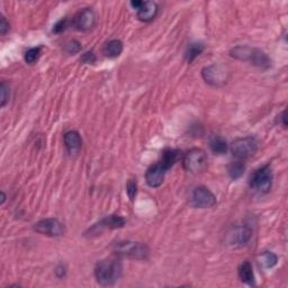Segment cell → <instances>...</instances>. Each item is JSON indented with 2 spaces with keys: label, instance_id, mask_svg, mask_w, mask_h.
Instances as JSON below:
<instances>
[{
  "label": "cell",
  "instance_id": "cell-1",
  "mask_svg": "<svg viewBox=\"0 0 288 288\" xmlns=\"http://www.w3.org/2000/svg\"><path fill=\"white\" fill-rule=\"evenodd\" d=\"M123 272V266L119 259H105L96 263L94 274L100 286H111L120 279Z\"/></svg>",
  "mask_w": 288,
  "mask_h": 288
},
{
  "label": "cell",
  "instance_id": "cell-2",
  "mask_svg": "<svg viewBox=\"0 0 288 288\" xmlns=\"http://www.w3.org/2000/svg\"><path fill=\"white\" fill-rule=\"evenodd\" d=\"M111 250L117 257L129 258L134 260H146L150 256L149 247L142 242H135L130 240L117 241L113 243Z\"/></svg>",
  "mask_w": 288,
  "mask_h": 288
},
{
  "label": "cell",
  "instance_id": "cell-3",
  "mask_svg": "<svg viewBox=\"0 0 288 288\" xmlns=\"http://www.w3.org/2000/svg\"><path fill=\"white\" fill-rule=\"evenodd\" d=\"M202 77L204 81L212 87H223L225 86L231 77V71L226 66L221 63H214V65L204 67L202 69Z\"/></svg>",
  "mask_w": 288,
  "mask_h": 288
},
{
  "label": "cell",
  "instance_id": "cell-4",
  "mask_svg": "<svg viewBox=\"0 0 288 288\" xmlns=\"http://www.w3.org/2000/svg\"><path fill=\"white\" fill-rule=\"evenodd\" d=\"M231 153L237 160L245 161L251 158L258 150V140L255 136H245L234 140L230 146Z\"/></svg>",
  "mask_w": 288,
  "mask_h": 288
},
{
  "label": "cell",
  "instance_id": "cell-5",
  "mask_svg": "<svg viewBox=\"0 0 288 288\" xmlns=\"http://www.w3.org/2000/svg\"><path fill=\"white\" fill-rule=\"evenodd\" d=\"M207 154L205 153L204 150L198 148L189 150L183 158L184 169L194 175L203 172L207 168Z\"/></svg>",
  "mask_w": 288,
  "mask_h": 288
},
{
  "label": "cell",
  "instance_id": "cell-6",
  "mask_svg": "<svg viewBox=\"0 0 288 288\" xmlns=\"http://www.w3.org/2000/svg\"><path fill=\"white\" fill-rule=\"evenodd\" d=\"M272 171L269 164L263 165V167L257 169L251 175L249 185L250 188L257 193L267 194L271 189L272 186Z\"/></svg>",
  "mask_w": 288,
  "mask_h": 288
},
{
  "label": "cell",
  "instance_id": "cell-7",
  "mask_svg": "<svg viewBox=\"0 0 288 288\" xmlns=\"http://www.w3.org/2000/svg\"><path fill=\"white\" fill-rule=\"evenodd\" d=\"M126 224V221L124 217H122L121 215H113L106 216L104 218H101L98 223H96L91 227L88 228V231L85 233L87 237H94L101 234L106 230H116V228H122L124 227Z\"/></svg>",
  "mask_w": 288,
  "mask_h": 288
},
{
  "label": "cell",
  "instance_id": "cell-8",
  "mask_svg": "<svg viewBox=\"0 0 288 288\" xmlns=\"http://www.w3.org/2000/svg\"><path fill=\"white\" fill-rule=\"evenodd\" d=\"M252 238V230L248 225L233 226L226 234V245L232 248L246 247Z\"/></svg>",
  "mask_w": 288,
  "mask_h": 288
},
{
  "label": "cell",
  "instance_id": "cell-9",
  "mask_svg": "<svg viewBox=\"0 0 288 288\" xmlns=\"http://www.w3.org/2000/svg\"><path fill=\"white\" fill-rule=\"evenodd\" d=\"M33 230L38 234H42V236L57 238L63 236L66 228L63 223L59 221L57 218H44L34 224Z\"/></svg>",
  "mask_w": 288,
  "mask_h": 288
},
{
  "label": "cell",
  "instance_id": "cell-10",
  "mask_svg": "<svg viewBox=\"0 0 288 288\" xmlns=\"http://www.w3.org/2000/svg\"><path fill=\"white\" fill-rule=\"evenodd\" d=\"M192 204L197 208H211L217 204V199L207 187L198 186L192 194Z\"/></svg>",
  "mask_w": 288,
  "mask_h": 288
},
{
  "label": "cell",
  "instance_id": "cell-11",
  "mask_svg": "<svg viewBox=\"0 0 288 288\" xmlns=\"http://www.w3.org/2000/svg\"><path fill=\"white\" fill-rule=\"evenodd\" d=\"M96 25V14L91 8H85L80 11L73 18V26L78 31L88 32Z\"/></svg>",
  "mask_w": 288,
  "mask_h": 288
},
{
  "label": "cell",
  "instance_id": "cell-12",
  "mask_svg": "<svg viewBox=\"0 0 288 288\" xmlns=\"http://www.w3.org/2000/svg\"><path fill=\"white\" fill-rule=\"evenodd\" d=\"M164 175L165 170L160 163L151 165L145 172V182L151 188H158L163 183Z\"/></svg>",
  "mask_w": 288,
  "mask_h": 288
},
{
  "label": "cell",
  "instance_id": "cell-13",
  "mask_svg": "<svg viewBox=\"0 0 288 288\" xmlns=\"http://www.w3.org/2000/svg\"><path fill=\"white\" fill-rule=\"evenodd\" d=\"M63 142H65L68 152L70 154H76L82 148V139L77 131H69L63 135Z\"/></svg>",
  "mask_w": 288,
  "mask_h": 288
},
{
  "label": "cell",
  "instance_id": "cell-14",
  "mask_svg": "<svg viewBox=\"0 0 288 288\" xmlns=\"http://www.w3.org/2000/svg\"><path fill=\"white\" fill-rule=\"evenodd\" d=\"M159 6L154 2H143L142 6L138 11V18L141 22L149 23L157 17Z\"/></svg>",
  "mask_w": 288,
  "mask_h": 288
},
{
  "label": "cell",
  "instance_id": "cell-15",
  "mask_svg": "<svg viewBox=\"0 0 288 288\" xmlns=\"http://www.w3.org/2000/svg\"><path fill=\"white\" fill-rule=\"evenodd\" d=\"M238 275L240 280L243 284H247L249 286H255L256 285V278H255V272H253L252 265L249 261L242 262L240 266H239L238 269Z\"/></svg>",
  "mask_w": 288,
  "mask_h": 288
},
{
  "label": "cell",
  "instance_id": "cell-16",
  "mask_svg": "<svg viewBox=\"0 0 288 288\" xmlns=\"http://www.w3.org/2000/svg\"><path fill=\"white\" fill-rule=\"evenodd\" d=\"M249 63L253 67L259 68L261 70H267L269 69L271 66V60L270 57L267 55L266 52H263L262 50H260V48L255 47V51H253V54Z\"/></svg>",
  "mask_w": 288,
  "mask_h": 288
},
{
  "label": "cell",
  "instance_id": "cell-17",
  "mask_svg": "<svg viewBox=\"0 0 288 288\" xmlns=\"http://www.w3.org/2000/svg\"><path fill=\"white\" fill-rule=\"evenodd\" d=\"M182 158V152L179 150L176 149H165L162 152V157L160 160V164L162 165V168L167 171L171 167H174L175 163Z\"/></svg>",
  "mask_w": 288,
  "mask_h": 288
},
{
  "label": "cell",
  "instance_id": "cell-18",
  "mask_svg": "<svg viewBox=\"0 0 288 288\" xmlns=\"http://www.w3.org/2000/svg\"><path fill=\"white\" fill-rule=\"evenodd\" d=\"M123 48H124L123 42L120 40H111L109 42H107L104 47H102V53H104V55L106 57L115 59L119 57L122 54Z\"/></svg>",
  "mask_w": 288,
  "mask_h": 288
},
{
  "label": "cell",
  "instance_id": "cell-19",
  "mask_svg": "<svg viewBox=\"0 0 288 288\" xmlns=\"http://www.w3.org/2000/svg\"><path fill=\"white\" fill-rule=\"evenodd\" d=\"M253 51H255V47H251L249 45H239L231 48L230 56L239 61L249 62L253 54Z\"/></svg>",
  "mask_w": 288,
  "mask_h": 288
},
{
  "label": "cell",
  "instance_id": "cell-20",
  "mask_svg": "<svg viewBox=\"0 0 288 288\" xmlns=\"http://www.w3.org/2000/svg\"><path fill=\"white\" fill-rule=\"evenodd\" d=\"M209 149H211L214 154H225L228 150V144L226 140H224L221 136H214L213 139L209 141Z\"/></svg>",
  "mask_w": 288,
  "mask_h": 288
},
{
  "label": "cell",
  "instance_id": "cell-21",
  "mask_svg": "<svg viewBox=\"0 0 288 288\" xmlns=\"http://www.w3.org/2000/svg\"><path fill=\"white\" fill-rule=\"evenodd\" d=\"M205 50V45L203 43H192L189 44L186 52H185V59L189 63H193L195 59L198 57Z\"/></svg>",
  "mask_w": 288,
  "mask_h": 288
},
{
  "label": "cell",
  "instance_id": "cell-22",
  "mask_svg": "<svg viewBox=\"0 0 288 288\" xmlns=\"http://www.w3.org/2000/svg\"><path fill=\"white\" fill-rule=\"evenodd\" d=\"M259 262L265 269H271L278 263V257L274 252L265 251L259 256Z\"/></svg>",
  "mask_w": 288,
  "mask_h": 288
},
{
  "label": "cell",
  "instance_id": "cell-23",
  "mask_svg": "<svg viewBox=\"0 0 288 288\" xmlns=\"http://www.w3.org/2000/svg\"><path fill=\"white\" fill-rule=\"evenodd\" d=\"M245 170H246L245 161L236 160L228 165V176H230L233 180H237L242 177L243 174H245Z\"/></svg>",
  "mask_w": 288,
  "mask_h": 288
},
{
  "label": "cell",
  "instance_id": "cell-24",
  "mask_svg": "<svg viewBox=\"0 0 288 288\" xmlns=\"http://www.w3.org/2000/svg\"><path fill=\"white\" fill-rule=\"evenodd\" d=\"M42 54V46L32 47L25 53V62L27 65H35Z\"/></svg>",
  "mask_w": 288,
  "mask_h": 288
},
{
  "label": "cell",
  "instance_id": "cell-25",
  "mask_svg": "<svg viewBox=\"0 0 288 288\" xmlns=\"http://www.w3.org/2000/svg\"><path fill=\"white\" fill-rule=\"evenodd\" d=\"M11 98V89L6 82L3 81L2 86H0V102H2V107H5L7 105V102Z\"/></svg>",
  "mask_w": 288,
  "mask_h": 288
},
{
  "label": "cell",
  "instance_id": "cell-26",
  "mask_svg": "<svg viewBox=\"0 0 288 288\" xmlns=\"http://www.w3.org/2000/svg\"><path fill=\"white\" fill-rule=\"evenodd\" d=\"M65 51L68 54H77L81 51V43L77 40H70L65 44Z\"/></svg>",
  "mask_w": 288,
  "mask_h": 288
},
{
  "label": "cell",
  "instance_id": "cell-27",
  "mask_svg": "<svg viewBox=\"0 0 288 288\" xmlns=\"http://www.w3.org/2000/svg\"><path fill=\"white\" fill-rule=\"evenodd\" d=\"M126 193H128V196L131 201H134L136 197V194H138V183H136V179H130L126 185Z\"/></svg>",
  "mask_w": 288,
  "mask_h": 288
},
{
  "label": "cell",
  "instance_id": "cell-28",
  "mask_svg": "<svg viewBox=\"0 0 288 288\" xmlns=\"http://www.w3.org/2000/svg\"><path fill=\"white\" fill-rule=\"evenodd\" d=\"M68 26H69V19H68V18H62L59 22H56L55 25L53 26L52 33L61 34L62 32L66 31V29L68 28Z\"/></svg>",
  "mask_w": 288,
  "mask_h": 288
},
{
  "label": "cell",
  "instance_id": "cell-29",
  "mask_svg": "<svg viewBox=\"0 0 288 288\" xmlns=\"http://www.w3.org/2000/svg\"><path fill=\"white\" fill-rule=\"evenodd\" d=\"M97 61V56L95 54L94 51H88L80 57V62L84 63V65H94Z\"/></svg>",
  "mask_w": 288,
  "mask_h": 288
},
{
  "label": "cell",
  "instance_id": "cell-30",
  "mask_svg": "<svg viewBox=\"0 0 288 288\" xmlns=\"http://www.w3.org/2000/svg\"><path fill=\"white\" fill-rule=\"evenodd\" d=\"M8 31H9V23L7 22L6 17L2 15V16H0V34L5 35Z\"/></svg>",
  "mask_w": 288,
  "mask_h": 288
},
{
  "label": "cell",
  "instance_id": "cell-31",
  "mask_svg": "<svg viewBox=\"0 0 288 288\" xmlns=\"http://www.w3.org/2000/svg\"><path fill=\"white\" fill-rule=\"evenodd\" d=\"M67 274V270H66V267L63 265H59L55 268V275L57 278H63Z\"/></svg>",
  "mask_w": 288,
  "mask_h": 288
},
{
  "label": "cell",
  "instance_id": "cell-32",
  "mask_svg": "<svg viewBox=\"0 0 288 288\" xmlns=\"http://www.w3.org/2000/svg\"><path fill=\"white\" fill-rule=\"evenodd\" d=\"M279 117V124L282 126V128L286 129L287 128V122H286V110H282L281 114L278 116Z\"/></svg>",
  "mask_w": 288,
  "mask_h": 288
},
{
  "label": "cell",
  "instance_id": "cell-33",
  "mask_svg": "<svg viewBox=\"0 0 288 288\" xmlns=\"http://www.w3.org/2000/svg\"><path fill=\"white\" fill-rule=\"evenodd\" d=\"M142 4H143V2H141V0H133V2L130 3L131 7L133 8L134 11H136V12H138L139 9H140V7L142 6Z\"/></svg>",
  "mask_w": 288,
  "mask_h": 288
},
{
  "label": "cell",
  "instance_id": "cell-34",
  "mask_svg": "<svg viewBox=\"0 0 288 288\" xmlns=\"http://www.w3.org/2000/svg\"><path fill=\"white\" fill-rule=\"evenodd\" d=\"M5 201H6V194H5L4 192H2V202H0V203H2V205L5 203Z\"/></svg>",
  "mask_w": 288,
  "mask_h": 288
}]
</instances>
